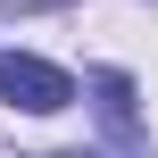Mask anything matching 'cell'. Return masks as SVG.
Wrapping results in <instances>:
<instances>
[{"label":"cell","instance_id":"cell-2","mask_svg":"<svg viewBox=\"0 0 158 158\" xmlns=\"http://www.w3.org/2000/svg\"><path fill=\"white\" fill-rule=\"evenodd\" d=\"M92 92H100V117H108V133H117V142H133V75L100 67V75H92Z\"/></svg>","mask_w":158,"mask_h":158},{"label":"cell","instance_id":"cell-1","mask_svg":"<svg viewBox=\"0 0 158 158\" xmlns=\"http://www.w3.org/2000/svg\"><path fill=\"white\" fill-rule=\"evenodd\" d=\"M0 100L25 108V117H50V108L75 100V75L50 67V58H33V50H0Z\"/></svg>","mask_w":158,"mask_h":158},{"label":"cell","instance_id":"cell-4","mask_svg":"<svg viewBox=\"0 0 158 158\" xmlns=\"http://www.w3.org/2000/svg\"><path fill=\"white\" fill-rule=\"evenodd\" d=\"M50 158H92V150H50Z\"/></svg>","mask_w":158,"mask_h":158},{"label":"cell","instance_id":"cell-3","mask_svg":"<svg viewBox=\"0 0 158 158\" xmlns=\"http://www.w3.org/2000/svg\"><path fill=\"white\" fill-rule=\"evenodd\" d=\"M33 8H67V0H0V17H33Z\"/></svg>","mask_w":158,"mask_h":158}]
</instances>
